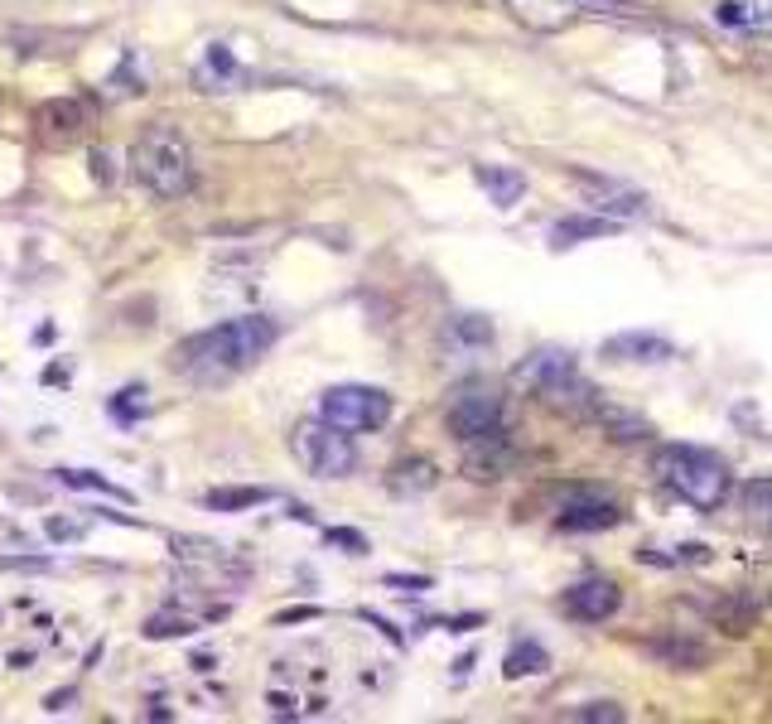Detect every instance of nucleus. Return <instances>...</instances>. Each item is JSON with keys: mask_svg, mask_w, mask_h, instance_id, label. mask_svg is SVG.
<instances>
[{"mask_svg": "<svg viewBox=\"0 0 772 724\" xmlns=\"http://www.w3.org/2000/svg\"><path fill=\"white\" fill-rule=\"evenodd\" d=\"M280 338V324L271 314H242V319H227L208 334H193L174 348L169 367L179 377H189L198 387H222L232 377H242L247 367L271 353V343Z\"/></svg>", "mask_w": 772, "mask_h": 724, "instance_id": "f257e3e1", "label": "nucleus"}, {"mask_svg": "<svg viewBox=\"0 0 772 724\" xmlns=\"http://www.w3.org/2000/svg\"><path fill=\"white\" fill-rule=\"evenodd\" d=\"M131 174L145 194L155 198H184L193 189V150L184 131L174 126H150L131 145Z\"/></svg>", "mask_w": 772, "mask_h": 724, "instance_id": "f03ea898", "label": "nucleus"}, {"mask_svg": "<svg viewBox=\"0 0 772 724\" xmlns=\"http://www.w3.org/2000/svg\"><path fill=\"white\" fill-rule=\"evenodd\" d=\"M652 469H657V478H662L676 498L700 507V512H715L719 502L729 498V474H724V464H719L710 449L662 445L657 459H652Z\"/></svg>", "mask_w": 772, "mask_h": 724, "instance_id": "7ed1b4c3", "label": "nucleus"}, {"mask_svg": "<svg viewBox=\"0 0 772 724\" xmlns=\"http://www.w3.org/2000/svg\"><path fill=\"white\" fill-rule=\"evenodd\" d=\"M517 382L536 391L546 406L570 411V416H594V406H599V391L579 377L575 358L560 348H536L526 362H517Z\"/></svg>", "mask_w": 772, "mask_h": 724, "instance_id": "20e7f679", "label": "nucleus"}, {"mask_svg": "<svg viewBox=\"0 0 772 724\" xmlns=\"http://www.w3.org/2000/svg\"><path fill=\"white\" fill-rule=\"evenodd\" d=\"M290 454L304 474L314 478H348L353 464H358V449L348 440V430H338L329 420H300L295 435H290Z\"/></svg>", "mask_w": 772, "mask_h": 724, "instance_id": "39448f33", "label": "nucleus"}, {"mask_svg": "<svg viewBox=\"0 0 772 724\" xmlns=\"http://www.w3.org/2000/svg\"><path fill=\"white\" fill-rule=\"evenodd\" d=\"M319 416L329 420V425H338V430H348V435L382 430L386 420H391V396L377 387H358V382L329 387L319 396Z\"/></svg>", "mask_w": 772, "mask_h": 724, "instance_id": "423d86ee", "label": "nucleus"}, {"mask_svg": "<svg viewBox=\"0 0 772 724\" xmlns=\"http://www.w3.org/2000/svg\"><path fill=\"white\" fill-rule=\"evenodd\" d=\"M449 435L459 445H483V440H507V406L488 387H469L449 406Z\"/></svg>", "mask_w": 772, "mask_h": 724, "instance_id": "0eeeda50", "label": "nucleus"}, {"mask_svg": "<svg viewBox=\"0 0 772 724\" xmlns=\"http://www.w3.org/2000/svg\"><path fill=\"white\" fill-rule=\"evenodd\" d=\"M623 522V502L604 488H570L555 507V527L560 531H608Z\"/></svg>", "mask_w": 772, "mask_h": 724, "instance_id": "6e6552de", "label": "nucleus"}, {"mask_svg": "<svg viewBox=\"0 0 772 724\" xmlns=\"http://www.w3.org/2000/svg\"><path fill=\"white\" fill-rule=\"evenodd\" d=\"M618 604H623V589L613 585V580H604V575L579 580V585L565 589V613L579 618V623H604V618L618 613Z\"/></svg>", "mask_w": 772, "mask_h": 724, "instance_id": "1a4fd4ad", "label": "nucleus"}, {"mask_svg": "<svg viewBox=\"0 0 772 724\" xmlns=\"http://www.w3.org/2000/svg\"><path fill=\"white\" fill-rule=\"evenodd\" d=\"M575 179L589 189L594 208H599L604 218H613V223H628V218H647V213H652L647 194H637L628 184H613V179H599V174H575Z\"/></svg>", "mask_w": 772, "mask_h": 724, "instance_id": "9d476101", "label": "nucleus"}, {"mask_svg": "<svg viewBox=\"0 0 772 724\" xmlns=\"http://www.w3.org/2000/svg\"><path fill=\"white\" fill-rule=\"evenodd\" d=\"M34 126H39V136L49 140V145H68L73 136H83L87 107L78 97H49V102H39Z\"/></svg>", "mask_w": 772, "mask_h": 724, "instance_id": "9b49d317", "label": "nucleus"}, {"mask_svg": "<svg viewBox=\"0 0 772 724\" xmlns=\"http://www.w3.org/2000/svg\"><path fill=\"white\" fill-rule=\"evenodd\" d=\"M604 358L608 362H666L671 343L662 334H613L604 338Z\"/></svg>", "mask_w": 772, "mask_h": 724, "instance_id": "f8f14e48", "label": "nucleus"}, {"mask_svg": "<svg viewBox=\"0 0 772 724\" xmlns=\"http://www.w3.org/2000/svg\"><path fill=\"white\" fill-rule=\"evenodd\" d=\"M715 20L724 29H768L772 25V0H719Z\"/></svg>", "mask_w": 772, "mask_h": 724, "instance_id": "ddd939ff", "label": "nucleus"}, {"mask_svg": "<svg viewBox=\"0 0 772 724\" xmlns=\"http://www.w3.org/2000/svg\"><path fill=\"white\" fill-rule=\"evenodd\" d=\"M478 184L488 189V198H493L497 208H512V203L526 194V179L517 174V169H507V165H502V169L483 165V169H478Z\"/></svg>", "mask_w": 772, "mask_h": 724, "instance_id": "4468645a", "label": "nucleus"}, {"mask_svg": "<svg viewBox=\"0 0 772 724\" xmlns=\"http://www.w3.org/2000/svg\"><path fill=\"white\" fill-rule=\"evenodd\" d=\"M546 667H551V657H546L541 642H517V647L507 652V662H502V671H507L512 681H522V676H541Z\"/></svg>", "mask_w": 772, "mask_h": 724, "instance_id": "2eb2a0df", "label": "nucleus"}, {"mask_svg": "<svg viewBox=\"0 0 772 724\" xmlns=\"http://www.w3.org/2000/svg\"><path fill=\"white\" fill-rule=\"evenodd\" d=\"M613 218H560L551 232L555 247H575V242H584V237H604V232H613Z\"/></svg>", "mask_w": 772, "mask_h": 724, "instance_id": "dca6fc26", "label": "nucleus"}, {"mask_svg": "<svg viewBox=\"0 0 772 724\" xmlns=\"http://www.w3.org/2000/svg\"><path fill=\"white\" fill-rule=\"evenodd\" d=\"M744 512L763 536H772V478H753V483H748L744 488Z\"/></svg>", "mask_w": 772, "mask_h": 724, "instance_id": "f3484780", "label": "nucleus"}, {"mask_svg": "<svg viewBox=\"0 0 772 724\" xmlns=\"http://www.w3.org/2000/svg\"><path fill=\"white\" fill-rule=\"evenodd\" d=\"M391 488L396 493H425V488H435V464L430 459H401L391 469Z\"/></svg>", "mask_w": 772, "mask_h": 724, "instance_id": "a211bd4d", "label": "nucleus"}, {"mask_svg": "<svg viewBox=\"0 0 772 724\" xmlns=\"http://www.w3.org/2000/svg\"><path fill=\"white\" fill-rule=\"evenodd\" d=\"M449 343H464V348H483V343H493V324L483 319V314H454L449 319V329H444Z\"/></svg>", "mask_w": 772, "mask_h": 724, "instance_id": "6ab92c4d", "label": "nucleus"}, {"mask_svg": "<svg viewBox=\"0 0 772 724\" xmlns=\"http://www.w3.org/2000/svg\"><path fill=\"white\" fill-rule=\"evenodd\" d=\"M271 498H276L271 488H213L208 507L213 512H242V507H261V502H271Z\"/></svg>", "mask_w": 772, "mask_h": 724, "instance_id": "aec40b11", "label": "nucleus"}, {"mask_svg": "<svg viewBox=\"0 0 772 724\" xmlns=\"http://www.w3.org/2000/svg\"><path fill=\"white\" fill-rule=\"evenodd\" d=\"M58 483H68V488H87V493H107V498H121L126 502V493L116 488V483H107V478L87 474V469H58Z\"/></svg>", "mask_w": 772, "mask_h": 724, "instance_id": "412c9836", "label": "nucleus"}, {"mask_svg": "<svg viewBox=\"0 0 772 724\" xmlns=\"http://www.w3.org/2000/svg\"><path fill=\"white\" fill-rule=\"evenodd\" d=\"M193 633V618H174V613H155L150 623H145V638H189Z\"/></svg>", "mask_w": 772, "mask_h": 724, "instance_id": "4be33fe9", "label": "nucleus"}, {"mask_svg": "<svg viewBox=\"0 0 772 724\" xmlns=\"http://www.w3.org/2000/svg\"><path fill=\"white\" fill-rule=\"evenodd\" d=\"M570 720H584V724H618V720H623V705H613V700H594V705H579V710H570Z\"/></svg>", "mask_w": 772, "mask_h": 724, "instance_id": "5701e85b", "label": "nucleus"}, {"mask_svg": "<svg viewBox=\"0 0 772 724\" xmlns=\"http://www.w3.org/2000/svg\"><path fill=\"white\" fill-rule=\"evenodd\" d=\"M111 411L121 420H136V411H145V387H126L116 401H111Z\"/></svg>", "mask_w": 772, "mask_h": 724, "instance_id": "b1692460", "label": "nucleus"}, {"mask_svg": "<svg viewBox=\"0 0 772 724\" xmlns=\"http://www.w3.org/2000/svg\"><path fill=\"white\" fill-rule=\"evenodd\" d=\"M49 536H54V541H78V536H83V522H63V517H49Z\"/></svg>", "mask_w": 772, "mask_h": 724, "instance_id": "393cba45", "label": "nucleus"}, {"mask_svg": "<svg viewBox=\"0 0 772 724\" xmlns=\"http://www.w3.org/2000/svg\"><path fill=\"white\" fill-rule=\"evenodd\" d=\"M92 179H97V184H111V155L107 150H92Z\"/></svg>", "mask_w": 772, "mask_h": 724, "instance_id": "a878e982", "label": "nucleus"}, {"mask_svg": "<svg viewBox=\"0 0 772 724\" xmlns=\"http://www.w3.org/2000/svg\"><path fill=\"white\" fill-rule=\"evenodd\" d=\"M329 541H338V546H348L353 556H362V551H367V541H362L358 531H329Z\"/></svg>", "mask_w": 772, "mask_h": 724, "instance_id": "bb28decb", "label": "nucleus"}, {"mask_svg": "<svg viewBox=\"0 0 772 724\" xmlns=\"http://www.w3.org/2000/svg\"><path fill=\"white\" fill-rule=\"evenodd\" d=\"M0 546H5V556L10 551H29V536H15L10 527H0Z\"/></svg>", "mask_w": 772, "mask_h": 724, "instance_id": "cd10ccee", "label": "nucleus"}, {"mask_svg": "<svg viewBox=\"0 0 772 724\" xmlns=\"http://www.w3.org/2000/svg\"><path fill=\"white\" fill-rule=\"evenodd\" d=\"M271 710H276V715H295V700L276 691V696H271Z\"/></svg>", "mask_w": 772, "mask_h": 724, "instance_id": "c85d7f7f", "label": "nucleus"}]
</instances>
